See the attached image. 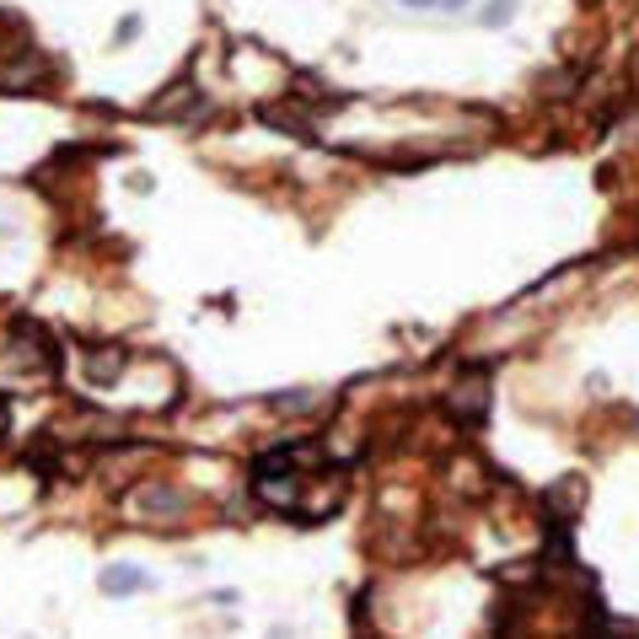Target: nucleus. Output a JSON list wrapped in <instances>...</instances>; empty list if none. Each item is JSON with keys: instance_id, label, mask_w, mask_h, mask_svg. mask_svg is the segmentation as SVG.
Masks as SVG:
<instances>
[{"instance_id": "obj_1", "label": "nucleus", "mask_w": 639, "mask_h": 639, "mask_svg": "<svg viewBox=\"0 0 639 639\" xmlns=\"http://www.w3.org/2000/svg\"><path fill=\"white\" fill-rule=\"evenodd\" d=\"M447 414L457 425H468V430L489 419V371H484V366H473V371L447 392Z\"/></svg>"}, {"instance_id": "obj_2", "label": "nucleus", "mask_w": 639, "mask_h": 639, "mask_svg": "<svg viewBox=\"0 0 639 639\" xmlns=\"http://www.w3.org/2000/svg\"><path fill=\"white\" fill-rule=\"evenodd\" d=\"M184 506H189V495H184L178 484H140V489L129 495V511H134V516H151V521L184 516Z\"/></svg>"}, {"instance_id": "obj_3", "label": "nucleus", "mask_w": 639, "mask_h": 639, "mask_svg": "<svg viewBox=\"0 0 639 639\" xmlns=\"http://www.w3.org/2000/svg\"><path fill=\"white\" fill-rule=\"evenodd\" d=\"M543 506H548V526L559 521V526H570L585 506V478H559L548 495H543Z\"/></svg>"}, {"instance_id": "obj_4", "label": "nucleus", "mask_w": 639, "mask_h": 639, "mask_svg": "<svg viewBox=\"0 0 639 639\" xmlns=\"http://www.w3.org/2000/svg\"><path fill=\"white\" fill-rule=\"evenodd\" d=\"M129 371V355L125 350H114V344H103V350H86V382L97 387H114L119 377Z\"/></svg>"}, {"instance_id": "obj_5", "label": "nucleus", "mask_w": 639, "mask_h": 639, "mask_svg": "<svg viewBox=\"0 0 639 639\" xmlns=\"http://www.w3.org/2000/svg\"><path fill=\"white\" fill-rule=\"evenodd\" d=\"M151 576L145 570H134V565H114L108 576H103V596H134V591H145Z\"/></svg>"}, {"instance_id": "obj_6", "label": "nucleus", "mask_w": 639, "mask_h": 639, "mask_svg": "<svg viewBox=\"0 0 639 639\" xmlns=\"http://www.w3.org/2000/svg\"><path fill=\"white\" fill-rule=\"evenodd\" d=\"M511 16H516V0H489V5L478 11L484 27H511Z\"/></svg>"}, {"instance_id": "obj_7", "label": "nucleus", "mask_w": 639, "mask_h": 639, "mask_svg": "<svg viewBox=\"0 0 639 639\" xmlns=\"http://www.w3.org/2000/svg\"><path fill=\"white\" fill-rule=\"evenodd\" d=\"M134 33H140V16H125V22H119V44H129Z\"/></svg>"}, {"instance_id": "obj_8", "label": "nucleus", "mask_w": 639, "mask_h": 639, "mask_svg": "<svg viewBox=\"0 0 639 639\" xmlns=\"http://www.w3.org/2000/svg\"><path fill=\"white\" fill-rule=\"evenodd\" d=\"M5 425H11V409H5V398H0V436H5Z\"/></svg>"}, {"instance_id": "obj_9", "label": "nucleus", "mask_w": 639, "mask_h": 639, "mask_svg": "<svg viewBox=\"0 0 639 639\" xmlns=\"http://www.w3.org/2000/svg\"><path fill=\"white\" fill-rule=\"evenodd\" d=\"M441 5H447V11H462V5H468V0H441Z\"/></svg>"}, {"instance_id": "obj_10", "label": "nucleus", "mask_w": 639, "mask_h": 639, "mask_svg": "<svg viewBox=\"0 0 639 639\" xmlns=\"http://www.w3.org/2000/svg\"><path fill=\"white\" fill-rule=\"evenodd\" d=\"M403 5H441V0H403Z\"/></svg>"}, {"instance_id": "obj_11", "label": "nucleus", "mask_w": 639, "mask_h": 639, "mask_svg": "<svg viewBox=\"0 0 639 639\" xmlns=\"http://www.w3.org/2000/svg\"><path fill=\"white\" fill-rule=\"evenodd\" d=\"M585 5H591V0H585Z\"/></svg>"}]
</instances>
